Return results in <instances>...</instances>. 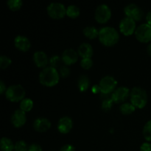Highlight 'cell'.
Masks as SVG:
<instances>
[{"instance_id":"6da1fadb","label":"cell","mask_w":151,"mask_h":151,"mask_svg":"<svg viewBox=\"0 0 151 151\" xmlns=\"http://www.w3.org/2000/svg\"><path fill=\"white\" fill-rule=\"evenodd\" d=\"M98 38L103 45L111 47L118 42L119 35L115 28L111 27H104L99 30Z\"/></svg>"},{"instance_id":"7a4b0ae2","label":"cell","mask_w":151,"mask_h":151,"mask_svg":"<svg viewBox=\"0 0 151 151\" xmlns=\"http://www.w3.org/2000/svg\"><path fill=\"white\" fill-rule=\"evenodd\" d=\"M59 72L51 66L44 68L39 74L40 83L45 86H54L59 82Z\"/></svg>"},{"instance_id":"3957f363","label":"cell","mask_w":151,"mask_h":151,"mask_svg":"<svg viewBox=\"0 0 151 151\" xmlns=\"http://www.w3.org/2000/svg\"><path fill=\"white\" fill-rule=\"evenodd\" d=\"M131 103L138 109H143L147 105V94L145 90L141 87H134L130 93Z\"/></svg>"},{"instance_id":"277c9868","label":"cell","mask_w":151,"mask_h":151,"mask_svg":"<svg viewBox=\"0 0 151 151\" xmlns=\"http://www.w3.org/2000/svg\"><path fill=\"white\" fill-rule=\"evenodd\" d=\"M5 97L9 101L13 103L22 101L24 99L25 90L24 87L19 84L10 86L6 90Z\"/></svg>"},{"instance_id":"5b68a950","label":"cell","mask_w":151,"mask_h":151,"mask_svg":"<svg viewBox=\"0 0 151 151\" xmlns=\"http://www.w3.org/2000/svg\"><path fill=\"white\" fill-rule=\"evenodd\" d=\"M47 13L53 19H60L66 15V8L60 2H52L47 6Z\"/></svg>"},{"instance_id":"8992f818","label":"cell","mask_w":151,"mask_h":151,"mask_svg":"<svg viewBox=\"0 0 151 151\" xmlns=\"http://www.w3.org/2000/svg\"><path fill=\"white\" fill-rule=\"evenodd\" d=\"M116 85H117V81L114 77L105 76L100 80L99 86L101 90V94H111L114 92L116 89Z\"/></svg>"},{"instance_id":"52a82bcc","label":"cell","mask_w":151,"mask_h":151,"mask_svg":"<svg viewBox=\"0 0 151 151\" xmlns=\"http://www.w3.org/2000/svg\"><path fill=\"white\" fill-rule=\"evenodd\" d=\"M111 17V8L106 4H100L94 12V18L96 21L100 24L106 23Z\"/></svg>"},{"instance_id":"ba28073f","label":"cell","mask_w":151,"mask_h":151,"mask_svg":"<svg viewBox=\"0 0 151 151\" xmlns=\"http://www.w3.org/2000/svg\"><path fill=\"white\" fill-rule=\"evenodd\" d=\"M135 36L139 41L147 43L151 41V25L148 24H142L135 31Z\"/></svg>"},{"instance_id":"9c48e42d","label":"cell","mask_w":151,"mask_h":151,"mask_svg":"<svg viewBox=\"0 0 151 151\" xmlns=\"http://www.w3.org/2000/svg\"><path fill=\"white\" fill-rule=\"evenodd\" d=\"M119 30L124 35H132L133 33H135L136 31V22L133 20L132 19L128 17H125L120 21L119 22Z\"/></svg>"},{"instance_id":"30bf717a","label":"cell","mask_w":151,"mask_h":151,"mask_svg":"<svg viewBox=\"0 0 151 151\" xmlns=\"http://www.w3.org/2000/svg\"><path fill=\"white\" fill-rule=\"evenodd\" d=\"M124 12L126 15V17L131 18L135 22L141 20L144 15L142 10L134 3H131L125 6L124 8Z\"/></svg>"},{"instance_id":"8fae6325","label":"cell","mask_w":151,"mask_h":151,"mask_svg":"<svg viewBox=\"0 0 151 151\" xmlns=\"http://www.w3.org/2000/svg\"><path fill=\"white\" fill-rule=\"evenodd\" d=\"M130 94V90L128 87L120 86L116 88L111 94V99L114 103H120L127 100Z\"/></svg>"},{"instance_id":"7c38bea8","label":"cell","mask_w":151,"mask_h":151,"mask_svg":"<svg viewBox=\"0 0 151 151\" xmlns=\"http://www.w3.org/2000/svg\"><path fill=\"white\" fill-rule=\"evenodd\" d=\"M62 60L66 66L72 65L77 62L78 59V53L73 49H66L61 55Z\"/></svg>"},{"instance_id":"4fadbf2b","label":"cell","mask_w":151,"mask_h":151,"mask_svg":"<svg viewBox=\"0 0 151 151\" xmlns=\"http://www.w3.org/2000/svg\"><path fill=\"white\" fill-rule=\"evenodd\" d=\"M27 116L24 111L21 109L16 110L11 116V122L16 128H21L26 123Z\"/></svg>"},{"instance_id":"5bb4252c","label":"cell","mask_w":151,"mask_h":151,"mask_svg":"<svg viewBox=\"0 0 151 151\" xmlns=\"http://www.w3.org/2000/svg\"><path fill=\"white\" fill-rule=\"evenodd\" d=\"M15 47L22 52H27L30 49L31 43L28 38L24 35H17L14 39Z\"/></svg>"},{"instance_id":"9a60e30c","label":"cell","mask_w":151,"mask_h":151,"mask_svg":"<svg viewBox=\"0 0 151 151\" xmlns=\"http://www.w3.org/2000/svg\"><path fill=\"white\" fill-rule=\"evenodd\" d=\"M33 128L38 132H46L51 128V122L47 118L39 117L34 121Z\"/></svg>"},{"instance_id":"2e32d148","label":"cell","mask_w":151,"mask_h":151,"mask_svg":"<svg viewBox=\"0 0 151 151\" xmlns=\"http://www.w3.org/2000/svg\"><path fill=\"white\" fill-rule=\"evenodd\" d=\"M73 126V121L69 116H63L60 118L58 124V130L61 134H67L72 130Z\"/></svg>"},{"instance_id":"e0dca14e","label":"cell","mask_w":151,"mask_h":151,"mask_svg":"<svg viewBox=\"0 0 151 151\" xmlns=\"http://www.w3.org/2000/svg\"><path fill=\"white\" fill-rule=\"evenodd\" d=\"M33 61L35 64L38 67L40 68H46V66L49 63V59L47 57V55L43 51H36L33 54Z\"/></svg>"},{"instance_id":"ac0fdd59","label":"cell","mask_w":151,"mask_h":151,"mask_svg":"<svg viewBox=\"0 0 151 151\" xmlns=\"http://www.w3.org/2000/svg\"><path fill=\"white\" fill-rule=\"evenodd\" d=\"M78 53L82 58H91L93 55V48L88 43H83L78 47Z\"/></svg>"},{"instance_id":"d6986e66","label":"cell","mask_w":151,"mask_h":151,"mask_svg":"<svg viewBox=\"0 0 151 151\" xmlns=\"http://www.w3.org/2000/svg\"><path fill=\"white\" fill-rule=\"evenodd\" d=\"M101 98L103 99V102H102V109L104 110L105 111H108L111 110V109L113 106L114 101L111 99V94H101Z\"/></svg>"},{"instance_id":"ffe728a7","label":"cell","mask_w":151,"mask_h":151,"mask_svg":"<svg viewBox=\"0 0 151 151\" xmlns=\"http://www.w3.org/2000/svg\"><path fill=\"white\" fill-rule=\"evenodd\" d=\"M90 84V80L86 75H81L78 81V86L81 91H86Z\"/></svg>"},{"instance_id":"44dd1931","label":"cell","mask_w":151,"mask_h":151,"mask_svg":"<svg viewBox=\"0 0 151 151\" xmlns=\"http://www.w3.org/2000/svg\"><path fill=\"white\" fill-rule=\"evenodd\" d=\"M83 35L89 39H94L99 36V30L94 26H87L83 30Z\"/></svg>"},{"instance_id":"7402d4cb","label":"cell","mask_w":151,"mask_h":151,"mask_svg":"<svg viewBox=\"0 0 151 151\" xmlns=\"http://www.w3.org/2000/svg\"><path fill=\"white\" fill-rule=\"evenodd\" d=\"M0 147L2 151H13L14 150L15 145L10 139L2 137L0 142Z\"/></svg>"},{"instance_id":"603a6c76","label":"cell","mask_w":151,"mask_h":151,"mask_svg":"<svg viewBox=\"0 0 151 151\" xmlns=\"http://www.w3.org/2000/svg\"><path fill=\"white\" fill-rule=\"evenodd\" d=\"M136 110V107L131 103H123L119 107V111L124 115H129L134 113Z\"/></svg>"},{"instance_id":"cb8c5ba5","label":"cell","mask_w":151,"mask_h":151,"mask_svg":"<svg viewBox=\"0 0 151 151\" xmlns=\"http://www.w3.org/2000/svg\"><path fill=\"white\" fill-rule=\"evenodd\" d=\"M81 11H80L79 7L74 4L69 5L66 8V15L72 19H75V18L78 17Z\"/></svg>"},{"instance_id":"d4e9b609","label":"cell","mask_w":151,"mask_h":151,"mask_svg":"<svg viewBox=\"0 0 151 151\" xmlns=\"http://www.w3.org/2000/svg\"><path fill=\"white\" fill-rule=\"evenodd\" d=\"M33 107V102L29 98H24L20 103V109L24 112L31 111Z\"/></svg>"},{"instance_id":"484cf974","label":"cell","mask_w":151,"mask_h":151,"mask_svg":"<svg viewBox=\"0 0 151 151\" xmlns=\"http://www.w3.org/2000/svg\"><path fill=\"white\" fill-rule=\"evenodd\" d=\"M49 63H50L51 67H53L55 68V69H57L58 68L60 69V68L63 66L62 63H63V60H62L61 57H60V56L58 55H53L50 58Z\"/></svg>"},{"instance_id":"4316f807","label":"cell","mask_w":151,"mask_h":151,"mask_svg":"<svg viewBox=\"0 0 151 151\" xmlns=\"http://www.w3.org/2000/svg\"><path fill=\"white\" fill-rule=\"evenodd\" d=\"M7 4L10 10H13V11H16V10H20L22 4H23V2H22V0H8Z\"/></svg>"},{"instance_id":"83f0119b","label":"cell","mask_w":151,"mask_h":151,"mask_svg":"<svg viewBox=\"0 0 151 151\" xmlns=\"http://www.w3.org/2000/svg\"><path fill=\"white\" fill-rule=\"evenodd\" d=\"M143 136L147 141H151V120H149L147 123L145 125L143 128Z\"/></svg>"},{"instance_id":"f1b7e54d","label":"cell","mask_w":151,"mask_h":151,"mask_svg":"<svg viewBox=\"0 0 151 151\" xmlns=\"http://www.w3.org/2000/svg\"><path fill=\"white\" fill-rule=\"evenodd\" d=\"M12 60L8 56L1 55L0 57V68L1 69H5L11 64Z\"/></svg>"},{"instance_id":"f546056e","label":"cell","mask_w":151,"mask_h":151,"mask_svg":"<svg viewBox=\"0 0 151 151\" xmlns=\"http://www.w3.org/2000/svg\"><path fill=\"white\" fill-rule=\"evenodd\" d=\"M28 146L24 141L20 140L16 142L15 144L14 150L15 151H28Z\"/></svg>"},{"instance_id":"4dcf8cb0","label":"cell","mask_w":151,"mask_h":151,"mask_svg":"<svg viewBox=\"0 0 151 151\" xmlns=\"http://www.w3.org/2000/svg\"><path fill=\"white\" fill-rule=\"evenodd\" d=\"M93 60L91 58H83L81 61V66L83 69H88L92 66Z\"/></svg>"},{"instance_id":"1f68e13d","label":"cell","mask_w":151,"mask_h":151,"mask_svg":"<svg viewBox=\"0 0 151 151\" xmlns=\"http://www.w3.org/2000/svg\"><path fill=\"white\" fill-rule=\"evenodd\" d=\"M59 73H60V76L63 77V78H67L70 75V69L66 65H63L59 69Z\"/></svg>"},{"instance_id":"d6a6232c","label":"cell","mask_w":151,"mask_h":151,"mask_svg":"<svg viewBox=\"0 0 151 151\" xmlns=\"http://www.w3.org/2000/svg\"><path fill=\"white\" fill-rule=\"evenodd\" d=\"M28 151H42V148L39 145L32 144L28 147Z\"/></svg>"},{"instance_id":"836d02e7","label":"cell","mask_w":151,"mask_h":151,"mask_svg":"<svg viewBox=\"0 0 151 151\" xmlns=\"http://www.w3.org/2000/svg\"><path fill=\"white\" fill-rule=\"evenodd\" d=\"M140 151H151V144L149 142H145L140 147Z\"/></svg>"},{"instance_id":"e575fe53","label":"cell","mask_w":151,"mask_h":151,"mask_svg":"<svg viewBox=\"0 0 151 151\" xmlns=\"http://www.w3.org/2000/svg\"><path fill=\"white\" fill-rule=\"evenodd\" d=\"M59 151H75V148L72 145H65Z\"/></svg>"},{"instance_id":"d590c367","label":"cell","mask_w":151,"mask_h":151,"mask_svg":"<svg viewBox=\"0 0 151 151\" xmlns=\"http://www.w3.org/2000/svg\"><path fill=\"white\" fill-rule=\"evenodd\" d=\"M6 86L4 83L2 81H0V93L1 94H4V92H6Z\"/></svg>"},{"instance_id":"8d00e7d4","label":"cell","mask_w":151,"mask_h":151,"mask_svg":"<svg viewBox=\"0 0 151 151\" xmlns=\"http://www.w3.org/2000/svg\"><path fill=\"white\" fill-rule=\"evenodd\" d=\"M91 90H92L94 94H98L100 92L101 93V90H100V87L99 85H94L91 88Z\"/></svg>"},{"instance_id":"74e56055","label":"cell","mask_w":151,"mask_h":151,"mask_svg":"<svg viewBox=\"0 0 151 151\" xmlns=\"http://www.w3.org/2000/svg\"><path fill=\"white\" fill-rule=\"evenodd\" d=\"M146 21H147V24L151 25V11H149L146 15Z\"/></svg>"},{"instance_id":"f35d334b","label":"cell","mask_w":151,"mask_h":151,"mask_svg":"<svg viewBox=\"0 0 151 151\" xmlns=\"http://www.w3.org/2000/svg\"><path fill=\"white\" fill-rule=\"evenodd\" d=\"M147 53H148V54L151 56V43L150 44H149L148 47H147Z\"/></svg>"}]
</instances>
